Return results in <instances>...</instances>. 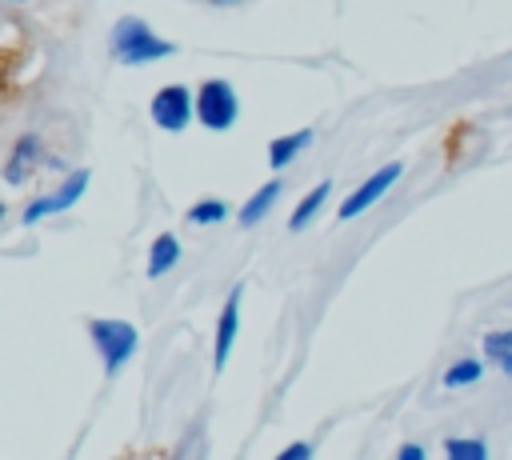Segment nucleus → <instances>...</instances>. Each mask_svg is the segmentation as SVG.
<instances>
[{
    "label": "nucleus",
    "mask_w": 512,
    "mask_h": 460,
    "mask_svg": "<svg viewBox=\"0 0 512 460\" xmlns=\"http://www.w3.org/2000/svg\"><path fill=\"white\" fill-rule=\"evenodd\" d=\"M108 48H112V60H116V64H128V68L152 64V60H168V56L176 52V44L164 40V36H156L140 16H120V20L112 24Z\"/></svg>",
    "instance_id": "1"
},
{
    "label": "nucleus",
    "mask_w": 512,
    "mask_h": 460,
    "mask_svg": "<svg viewBox=\"0 0 512 460\" xmlns=\"http://www.w3.org/2000/svg\"><path fill=\"white\" fill-rule=\"evenodd\" d=\"M88 336H92V344H96V352H100V368H104L108 380L120 376V368H124V364L136 356V348H140L136 324L112 320V316L92 320V324H88Z\"/></svg>",
    "instance_id": "2"
},
{
    "label": "nucleus",
    "mask_w": 512,
    "mask_h": 460,
    "mask_svg": "<svg viewBox=\"0 0 512 460\" xmlns=\"http://www.w3.org/2000/svg\"><path fill=\"white\" fill-rule=\"evenodd\" d=\"M196 120L208 132H228L240 120V96H236V88L228 80H220V76L200 80L196 84Z\"/></svg>",
    "instance_id": "3"
},
{
    "label": "nucleus",
    "mask_w": 512,
    "mask_h": 460,
    "mask_svg": "<svg viewBox=\"0 0 512 460\" xmlns=\"http://www.w3.org/2000/svg\"><path fill=\"white\" fill-rule=\"evenodd\" d=\"M148 116L160 132H184L196 116V92L188 84H164L152 92V104H148Z\"/></svg>",
    "instance_id": "4"
},
{
    "label": "nucleus",
    "mask_w": 512,
    "mask_h": 460,
    "mask_svg": "<svg viewBox=\"0 0 512 460\" xmlns=\"http://www.w3.org/2000/svg\"><path fill=\"white\" fill-rule=\"evenodd\" d=\"M400 176H404V164H400V160H392V164L376 168L368 180H360V184L344 196V204L336 208V216H340V220H356V216H364L372 204H380V200H384V192H388Z\"/></svg>",
    "instance_id": "5"
},
{
    "label": "nucleus",
    "mask_w": 512,
    "mask_h": 460,
    "mask_svg": "<svg viewBox=\"0 0 512 460\" xmlns=\"http://www.w3.org/2000/svg\"><path fill=\"white\" fill-rule=\"evenodd\" d=\"M88 176H92L88 168H76V172H68V176H64V184H60L56 192H48V196H36V200L24 208V216H20V220L32 228V224H40L44 216L68 212V208H72V204H76V200L88 192Z\"/></svg>",
    "instance_id": "6"
},
{
    "label": "nucleus",
    "mask_w": 512,
    "mask_h": 460,
    "mask_svg": "<svg viewBox=\"0 0 512 460\" xmlns=\"http://www.w3.org/2000/svg\"><path fill=\"white\" fill-rule=\"evenodd\" d=\"M240 300H244V284H232L228 300H224V312L216 320V336H212V368L224 372L228 368V356H232V344L240 336Z\"/></svg>",
    "instance_id": "7"
},
{
    "label": "nucleus",
    "mask_w": 512,
    "mask_h": 460,
    "mask_svg": "<svg viewBox=\"0 0 512 460\" xmlns=\"http://www.w3.org/2000/svg\"><path fill=\"white\" fill-rule=\"evenodd\" d=\"M40 156H44V144H40V136H20L16 140V148H12V156H8V164H4V180L12 184V188H20L28 176H32V168L40 164Z\"/></svg>",
    "instance_id": "8"
},
{
    "label": "nucleus",
    "mask_w": 512,
    "mask_h": 460,
    "mask_svg": "<svg viewBox=\"0 0 512 460\" xmlns=\"http://www.w3.org/2000/svg\"><path fill=\"white\" fill-rule=\"evenodd\" d=\"M280 192H284V184L280 180H268V184H260L248 200H244V208L236 212V220L244 224V228H256L272 208H276V200H280Z\"/></svg>",
    "instance_id": "9"
},
{
    "label": "nucleus",
    "mask_w": 512,
    "mask_h": 460,
    "mask_svg": "<svg viewBox=\"0 0 512 460\" xmlns=\"http://www.w3.org/2000/svg\"><path fill=\"white\" fill-rule=\"evenodd\" d=\"M308 144H312V128H296V132H288V136H276V140L268 144V168H272V172H284Z\"/></svg>",
    "instance_id": "10"
},
{
    "label": "nucleus",
    "mask_w": 512,
    "mask_h": 460,
    "mask_svg": "<svg viewBox=\"0 0 512 460\" xmlns=\"http://www.w3.org/2000/svg\"><path fill=\"white\" fill-rule=\"evenodd\" d=\"M328 196H332V180H320V184H312L304 196H300V204L292 208V216H288V228L292 232H304L316 216H320V208L328 204Z\"/></svg>",
    "instance_id": "11"
},
{
    "label": "nucleus",
    "mask_w": 512,
    "mask_h": 460,
    "mask_svg": "<svg viewBox=\"0 0 512 460\" xmlns=\"http://www.w3.org/2000/svg\"><path fill=\"white\" fill-rule=\"evenodd\" d=\"M176 264H180V240H176L172 232H160V236L152 240V248H148V268H144V272H148L152 280H160V276L172 272Z\"/></svg>",
    "instance_id": "12"
},
{
    "label": "nucleus",
    "mask_w": 512,
    "mask_h": 460,
    "mask_svg": "<svg viewBox=\"0 0 512 460\" xmlns=\"http://www.w3.org/2000/svg\"><path fill=\"white\" fill-rule=\"evenodd\" d=\"M228 216H232V204L220 200V196H204V200H196V204L188 208V224H192V228H216V224H224Z\"/></svg>",
    "instance_id": "13"
},
{
    "label": "nucleus",
    "mask_w": 512,
    "mask_h": 460,
    "mask_svg": "<svg viewBox=\"0 0 512 460\" xmlns=\"http://www.w3.org/2000/svg\"><path fill=\"white\" fill-rule=\"evenodd\" d=\"M484 356H460L452 368H444V388H472L484 376Z\"/></svg>",
    "instance_id": "14"
},
{
    "label": "nucleus",
    "mask_w": 512,
    "mask_h": 460,
    "mask_svg": "<svg viewBox=\"0 0 512 460\" xmlns=\"http://www.w3.org/2000/svg\"><path fill=\"white\" fill-rule=\"evenodd\" d=\"M444 456L448 460H488V444L480 436H448Z\"/></svg>",
    "instance_id": "15"
},
{
    "label": "nucleus",
    "mask_w": 512,
    "mask_h": 460,
    "mask_svg": "<svg viewBox=\"0 0 512 460\" xmlns=\"http://www.w3.org/2000/svg\"><path fill=\"white\" fill-rule=\"evenodd\" d=\"M480 352L488 364H500L508 352H512V328H492L480 336Z\"/></svg>",
    "instance_id": "16"
},
{
    "label": "nucleus",
    "mask_w": 512,
    "mask_h": 460,
    "mask_svg": "<svg viewBox=\"0 0 512 460\" xmlns=\"http://www.w3.org/2000/svg\"><path fill=\"white\" fill-rule=\"evenodd\" d=\"M308 456H312V444L308 440H296V444L280 448V460H308Z\"/></svg>",
    "instance_id": "17"
},
{
    "label": "nucleus",
    "mask_w": 512,
    "mask_h": 460,
    "mask_svg": "<svg viewBox=\"0 0 512 460\" xmlns=\"http://www.w3.org/2000/svg\"><path fill=\"white\" fill-rule=\"evenodd\" d=\"M428 452H424V444H400L396 448V460H424Z\"/></svg>",
    "instance_id": "18"
},
{
    "label": "nucleus",
    "mask_w": 512,
    "mask_h": 460,
    "mask_svg": "<svg viewBox=\"0 0 512 460\" xmlns=\"http://www.w3.org/2000/svg\"><path fill=\"white\" fill-rule=\"evenodd\" d=\"M496 368H500V372H504V376H508V380H512V352H508V356H504V360H500V364H496Z\"/></svg>",
    "instance_id": "19"
},
{
    "label": "nucleus",
    "mask_w": 512,
    "mask_h": 460,
    "mask_svg": "<svg viewBox=\"0 0 512 460\" xmlns=\"http://www.w3.org/2000/svg\"><path fill=\"white\" fill-rule=\"evenodd\" d=\"M212 8H232V4H240V0H208Z\"/></svg>",
    "instance_id": "20"
},
{
    "label": "nucleus",
    "mask_w": 512,
    "mask_h": 460,
    "mask_svg": "<svg viewBox=\"0 0 512 460\" xmlns=\"http://www.w3.org/2000/svg\"><path fill=\"white\" fill-rule=\"evenodd\" d=\"M0 220H4V200H0Z\"/></svg>",
    "instance_id": "21"
},
{
    "label": "nucleus",
    "mask_w": 512,
    "mask_h": 460,
    "mask_svg": "<svg viewBox=\"0 0 512 460\" xmlns=\"http://www.w3.org/2000/svg\"><path fill=\"white\" fill-rule=\"evenodd\" d=\"M12 4H28V0H12Z\"/></svg>",
    "instance_id": "22"
}]
</instances>
